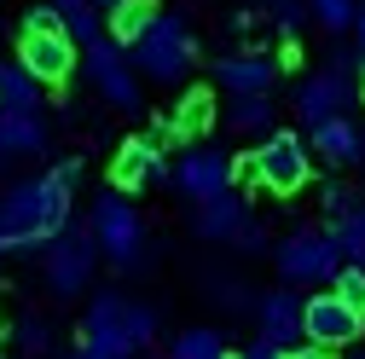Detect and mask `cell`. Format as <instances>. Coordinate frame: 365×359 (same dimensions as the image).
Masks as SVG:
<instances>
[{
  "label": "cell",
  "instance_id": "f546056e",
  "mask_svg": "<svg viewBox=\"0 0 365 359\" xmlns=\"http://www.w3.org/2000/svg\"><path fill=\"white\" fill-rule=\"evenodd\" d=\"M354 203H359V192H348V186H325V214H331V220L348 214Z\"/></svg>",
  "mask_w": 365,
  "mask_h": 359
},
{
  "label": "cell",
  "instance_id": "52a82bcc",
  "mask_svg": "<svg viewBox=\"0 0 365 359\" xmlns=\"http://www.w3.org/2000/svg\"><path fill=\"white\" fill-rule=\"evenodd\" d=\"M41 273H47L53 296H81L87 284H93V273H99L93 232H76V227L53 232L47 244H41Z\"/></svg>",
  "mask_w": 365,
  "mask_h": 359
},
{
  "label": "cell",
  "instance_id": "3957f363",
  "mask_svg": "<svg viewBox=\"0 0 365 359\" xmlns=\"http://www.w3.org/2000/svg\"><path fill=\"white\" fill-rule=\"evenodd\" d=\"M128 64L140 70L145 81L174 87L180 76L197 64V35H192V24L180 18V12H157V18L145 24V35L128 47Z\"/></svg>",
  "mask_w": 365,
  "mask_h": 359
},
{
  "label": "cell",
  "instance_id": "ba28073f",
  "mask_svg": "<svg viewBox=\"0 0 365 359\" xmlns=\"http://www.w3.org/2000/svg\"><path fill=\"white\" fill-rule=\"evenodd\" d=\"M272 261H279V273H284V284H331L336 279V266H342V249H336V238L331 232H313V227H302V232H290L279 249H272Z\"/></svg>",
  "mask_w": 365,
  "mask_h": 359
},
{
  "label": "cell",
  "instance_id": "cb8c5ba5",
  "mask_svg": "<svg viewBox=\"0 0 365 359\" xmlns=\"http://www.w3.org/2000/svg\"><path fill=\"white\" fill-rule=\"evenodd\" d=\"M238 133H272V99L267 93H232V110H226Z\"/></svg>",
  "mask_w": 365,
  "mask_h": 359
},
{
  "label": "cell",
  "instance_id": "8d00e7d4",
  "mask_svg": "<svg viewBox=\"0 0 365 359\" xmlns=\"http://www.w3.org/2000/svg\"><path fill=\"white\" fill-rule=\"evenodd\" d=\"M93 6H99V12H110V6H116V0H93Z\"/></svg>",
  "mask_w": 365,
  "mask_h": 359
},
{
  "label": "cell",
  "instance_id": "7a4b0ae2",
  "mask_svg": "<svg viewBox=\"0 0 365 359\" xmlns=\"http://www.w3.org/2000/svg\"><path fill=\"white\" fill-rule=\"evenodd\" d=\"M151 336H157V313L128 301L122 290H99L81 313V348L99 359H133Z\"/></svg>",
  "mask_w": 365,
  "mask_h": 359
},
{
  "label": "cell",
  "instance_id": "7402d4cb",
  "mask_svg": "<svg viewBox=\"0 0 365 359\" xmlns=\"http://www.w3.org/2000/svg\"><path fill=\"white\" fill-rule=\"evenodd\" d=\"M53 12H58V29H64L70 41H81V47L105 35V18H99L93 0H53Z\"/></svg>",
  "mask_w": 365,
  "mask_h": 359
},
{
  "label": "cell",
  "instance_id": "e0dca14e",
  "mask_svg": "<svg viewBox=\"0 0 365 359\" xmlns=\"http://www.w3.org/2000/svg\"><path fill=\"white\" fill-rule=\"evenodd\" d=\"M307 128H313V151L325 157V162L348 168V162L365 157V133H359L348 116H319V122H307Z\"/></svg>",
  "mask_w": 365,
  "mask_h": 359
},
{
  "label": "cell",
  "instance_id": "277c9868",
  "mask_svg": "<svg viewBox=\"0 0 365 359\" xmlns=\"http://www.w3.org/2000/svg\"><path fill=\"white\" fill-rule=\"evenodd\" d=\"M93 249H99L110 266H140L145 220H140V209L128 203V192H105V197L93 203Z\"/></svg>",
  "mask_w": 365,
  "mask_h": 359
},
{
  "label": "cell",
  "instance_id": "4dcf8cb0",
  "mask_svg": "<svg viewBox=\"0 0 365 359\" xmlns=\"http://www.w3.org/2000/svg\"><path fill=\"white\" fill-rule=\"evenodd\" d=\"M41 29H58V12L53 6H29L24 12V35H41Z\"/></svg>",
  "mask_w": 365,
  "mask_h": 359
},
{
  "label": "cell",
  "instance_id": "1f68e13d",
  "mask_svg": "<svg viewBox=\"0 0 365 359\" xmlns=\"http://www.w3.org/2000/svg\"><path fill=\"white\" fill-rule=\"evenodd\" d=\"M348 29H354V41H359V47H354V58L365 64V0H359V6H354V24H348Z\"/></svg>",
  "mask_w": 365,
  "mask_h": 359
},
{
  "label": "cell",
  "instance_id": "9a60e30c",
  "mask_svg": "<svg viewBox=\"0 0 365 359\" xmlns=\"http://www.w3.org/2000/svg\"><path fill=\"white\" fill-rule=\"evenodd\" d=\"M255 319H261V342L296 348V342H302V296H296V284L267 290V296L255 301Z\"/></svg>",
  "mask_w": 365,
  "mask_h": 359
},
{
  "label": "cell",
  "instance_id": "4316f807",
  "mask_svg": "<svg viewBox=\"0 0 365 359\" xmlns=\"http://www.w3.org/2000/svg\"><path fill=\"white\" fill-rule=\"evenodd\" d=\"M267 18H272V29H279V35H302L307 0H267Z\"/></svg>",
  "mask_w": 365,
  "mask_h": 359
},
{
  "label": "cell",
  "instance_id": "836d02e7",
  "mask_svg": "<svg viewBox=\"0 0 365 359\" xmlns=\"http://www.w3.org/2000/svg\"><path fill=\"white\" fill-rule=\"evenodd\" d=\"M284 359H331V348H313V342H302V348H284Z\"/></svg>",
  "mask_w": 365,
  "mask_h": 359
},
{
  "label": "cell",
  "instance_id": "30bf717a",
  "mask_svg": "<svg viewBox=\"0 0 365 359\" xmlns=\"http://www.w3.org/2000/svg\"><path fill=\"white\" fill-rule=\"evenodd\" d=\"M81 53H87V81H93L110 105H122V110L140 105V70L128 64V53L116 47V41H105V35H99V41H87Z\"/></svg>",
  "mask_w": 365,
  "mask_h": 359
},
{
  "label": "cell",
  "instance_id": "d590c367",
  "mask_svg": "<svg viewBox=\"0 0 365 359\" xmlns=\"http://www.w3.org/2000/svg\"><path fill=\"white\" fill-rule=\"evenodd\" d=\"M70 359H99V353H87V348H76V353H70Z\"/></svg>",
  "mask_w": 365,
  "mask_h": 359
},
{
  "label": "cell",
  "instance_id": "9c48e42d",
  "mask_svg": "<svg viewBox=\"0 0 365 359\" xmlns=\"http://www.w3.org/2000/svg\"><path fill=\"white\" fill-rule=\"evenodd\" d=\"M365 336V313L359 307H348L336 290H325V296H302V342H313V348H354Z\"/></svg>",
  "mask_w": 365,
  "mask_h": 359
},
{
  "label": "cell",
  "instance_id": "60d3db41",
  "mask_svg": "<svg viewBox=\"0 0 365 359\" xmlns=\"http://www.w3.org/2000/svg\"><path fill=\"white\" fill-rule=\"evenodd\" d=\"M226 359H232V353H226Z\"/></svg>",
  "mask_w": 365,
  "mask_h": 359
},
{
  "label": "cell",
  "instance_id": "5bb4252c",
  "mask_svg": "<svg viewBox=\"0 0 365 359\" xmlns=\"http://www.w3.org/2000/svg\"><path fill=\"white\" fill-rule=\"evenodd\" d=\"M140 186H168V162H163V145L151 133L128 140L110 162V192H140Z\"/></svg>",
  "mask_w": 365,
  "mask_h": 359
},
{
  "label": "cell",
  "instance_id": "d4e9b609",
  "mask_svg": "<svg viewBox=\"0 0 365 359\" xmlns=\"http://www.w3.org/2000/svg\"><path fill=\"white\" fill-rule=\"evenodd\" d=\"M168 359H226V336H220V331H209V325L180 331V336H174V348H168Z\"/></svg>",
  "mask_w": 365,
  "mask_h": 359
},
{
  "label": "cell",
  "instance_id": "5b68a950",
  "mask_svg": "<svg viewBox=\"0 0 365 359\" xmlns=\"http://www.w3.org/2000/svg\"><path fill=\"white\" fill-rule=\"evenodd\" d=\"M354 99H359V58H354V53H331L325 70H313V76L296 87V110H302L307 122H319V116H348Z\"/></svg>",
  "mask_w": 365,
  "mask_h": 359
},
{
  "label": "cell",
  "instance_id": "603a6c76",
  "mask_svg": "<svg viewBox=\"0 0 365 359\" xmlns=\"http://www.w3.org/2000/svg\"><path fill=\"white\" fill-rule=\"evenodd\" d=\"M331 238H336V249H342L348 266H365V197H359L348 214L331 220Z\"/></svg>",
  "mask_w": 365,
  "mask_h": 359
},
{
  "label": "cell",
  "instance_id": "f35d334b",
  "mask_svg": "<svg viewBox=\"0 0 365 359\" xmlns=\"http://www.w3.org/2000/svg\"><path fill=\"white\" fill-rule=\"evenodd\" d=\"M0 255H6V238H0Z\"/></svg>",
  "mask_w": 365,
  "mask_h": 359
},
{
  "label": "cell",
  "instance_id": "7c38bea8",
  "mask_svg": "<svg viewBox=\"0 0 365 359\" xmlns=\"http://www.w3.org/2000/svg\"><path fill=\"white\" fill-rule=\"evenodd\" d=\"M18 64H24L41 87H58V81H70V70H76V41H70L64 29L24 35V41H18Z\"/></svg>",
  "mask_w": 365,
  "mask_h": 359
},
{
  "label": "cell",
  "instance_id": "d6a6232c",
  "mask_svg": "<svg viewBox=\"0 0 365 359\" xmlns=\"http://www.w3.org/2000/svg\"><path fill=\"white\" fill-rule=\"evenodd\" d=\"M238 359H284V348H272V342H250Z\"/></svg>",
  "mask_w": 365,
  "mask_h": 359
},
{
  "label": "cell",
  "instance_id": "f1b7e54d",
  "mask_svg": "<svg viewBox=\"0 0 365 359\" xmlns=\"http://www.w3.org/2000/svg\"><path fill=\"white\" fill-rule=\"evenodd\" d=\"M18 348H24V353H35V359L47 353V348H53V331H47V319H24V325H18Z\"/></svg>",
  "mask_w": 365,
  "mask_h": 359
},
{
  "label": "cell",
  "instance_id": "484cf974",
  "mask_svg": "<svg viewBox=\"0 0 365 359\" xmlns=\"http://www.w3.org/2000/svg\"><path fill=\"white\" fill-rule=\"evenodd\" d=\"M354 6H359V0H307V18H313L319 29L342 35V29L354 24Z\"/></svg>",
  "mask_w": 365,
  "mask_h": 359
},
{
  "label": "cell",
  "instance_id": "74e56055",
  "mask_svg": "<svg viewBox=\"0 0 365 359\" xmlns=\"http://www.w3.org/2000/svg\"><path fill=\"white\" fill-rule=\"evenodd\" d=\"M359 99H365V64H359Z\"/></svg>",
  "mask_w": 365,
  "mask_h": 359
},
{
  "label": "cell",
  "instance_id": "44dd1931",
  "mask_svg": "<svg viewBox=\"0 0 365 359\" xmlns=\"http://www.w3.org/2000/svg\"><path fill=\"white\" fill-rule=\"evenodd\" d=\"M0 110H41V81L18 58H0Z\"/></svg>",
  "mask_w": 365,
  "mask_h": 359
},
{
  "label": "cell",
  "instance_id": "4fadbf2b",
  "mask_svg": "<svg viewBox=\"0 0 365 359\" xmlns=\"http://www.w3.org/2000/svg\"><path fill=\"white\" fill-rule=\"evenodd\" d=\"M197 238L209 244H261V227L250 220V203H238V192H220L197 203Z\"/></svg>",
  "mask_w": 365,
  "mask_h": 359
},
{
  "label": "cell",
  "instance_id": "2e32d148",
  "mask_svg": "<svg viewBox=\"0 0 365 359\" xmlns=\"http://www.w3.org/2000/svg\"><path fill=\"white\" fill-rule=\"evenodd\" d=\"M279 58H267V53H232V58H220L215 76L226 93H272V81H279Z\"/></svg>",
  "mask_w": 365,
  "mask_h": 359
},
{
  "label": "cell",
  "instance_id": "e575fe53",
  "mask_svg": "<svg viewBox=\"0 0 365 359\" xmlns=\"http://www.w3.org/2000/svg\"><path fill=\"white\" fill-rule=\"evenodd\" d=\"M53 168H58V174H64V180H70V186H76V180H81V157H58V162H53Z\"/></svg>",
  "mask_w": 365,
  "mask_h": 359
},
{
  "label": "cell",
  "instance_id": "8fae6325",
  "mask_svg": "<svg viewBox=\"0 0 365 359\" xmlns=\"http://www.w3.org/2000/svg\"><path fill=\"white\" fill-rule=\"evenodd\" d=\"M168 180H174V192H180V197H192V203L220 197V192H232V157L215 151V145H192L186 157L174 162Z\"/></svg>",
  "mask_w": 365,
  "mask_h": 359
},
{
  "label": "cell",
  "instance_id": "6da1fadb",
  "mask_svg": "<svg viewBox=\"0 0 365 359\" xmlns=\"http://www.w3.org/2000/svg\"><path fill=\"white\" fill-rule=\"evenodd\" d=\"M70 192L76 186L58 168L6 186V197H0V238H6V249H35L53 232H64L70 227Z\"/></svg>",
  "mask_w": 365,
  "mask_h": 359
},
{
  "label": "cell",
  "instance_id": "ffe728a7",
  "mask_svg": "<svg viewBox=\"0 0 365 359\" xmlns=\"http://www.w3.org/2000/svg\"><path fill=\"white\" fill-rule=\"evenodd\" d=\"M163 6H157V0H116V6L105 12V41H116V47L128 53L133 47V41H140L145 35V24L157 18Z\"/></svg>",
  "mask_w": 365,
  "mask_h": 359
},
{
  "label": "cell",
  "instance_id": "8992f818",
  "mask_svg": "<svg viewBox=\"0 0 365 359\" xmlns=\"http://www.w3.org/2000/svg\"><path fill=\"white\" fill-rule=\"evenodd\" d=\"M255 162V186L272 192V197H296L313 174V157H307V140L302 133H267V140L250 151Z\"/></svg>",
  "mask_w": 365,
  "mask_h": 359
},
{
  "label": "cell",
  "instance_id": "83f0119b",
  "mask_svg": "<svg viewBox=\"0 0 365 359\" xmlns=\"http://www.w3.org/2000/svg\"><path fill=\"white\" fill-rule=\"evenodd\" d=\"M331 290H336L348 307L365 313V266H348V261H342V266H336V279H331Z\"/></svg>",
  "mask_w": 365,
  "mask_h": 359
},
{
  "label": "cell",
  "instance_id": "d6986e66",
  "mask_svg": "<svg viewBox=\"0 0 365 359\" xmlns=\"http://www.w3.org/2000/svg\"><path fill=\"white\" fill-rule=\"evenodd\" d=\"M163 128H168V140H203V133L215 128V93H209V87H192Z\"/></svg>",
  "mask_w": 365,
  "mask_h": 359
},
{
  "label": "cell",
  "instance_id": "ab89813d",
  "mask_svg": "<svg viewBox=\"0 0 365 359\" xmlns=\"http://www.w3.org/2000/svg\"><path fill=\"white\" fill-rule=\"evenodd\" d=\"M0 162H6V145H0Z\"/></svg>",
  "mask_w": 365,
  "mask_h": 359
},
{
  "label": "cell",
  "instance_id": "ac0fdd59",
  "mask_svg": "<svg viewBox=\"0 0 365 359\" xmlns=\"http://www.w3.org/2000/svg\"><path fill=\"white\" fill-rule=\"evenodd\" d=\"M0 145H6V157H41L47 151V116L41 110H0Z\"/></svg>",
  "mask_w": 365,
  "mask_h": 359
}]
</instances>
